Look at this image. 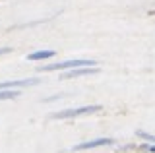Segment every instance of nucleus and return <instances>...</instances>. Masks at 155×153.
<instances>
[{"instance_id": "obj_8", "label": "nucleus", "mask_w": 155, "mask_h": 153, "mask_svg": "<svg viewBox=\"0 0 155 153\" xmlns=\"http://www.w3.org/2000/svg\"><path fill=\"white\" fill-rule=\"evenodd\" d=\"M138 136H140V138H143V140H149V142H155V136H151V134H145V132H142V130H140V132H138Z\"/></svg>"}, {"instance_id": "obj_1", "label": "nucleus", "mask_w": 155, "mask_h": 153, "mask_svg": "<svg viewBox=\"0 0 155 153\" xmlns=\"http://www.w3.org/2000/svg\"><path fill=\"white\" fill-rule=\"evenodd\" d=\"M95 60H87V58H72V60H64L58 64H48L43 66L41 72H54V70H68V68H80V66H95Z\"/></svg>"}, {"instance_id": "obj_6", "label": "nucleus", "mask_w": 155, "mask_h": 153, "mask_svg": "<svg viewBox=\"0 0 155 153\" xmlns=\"http://www.w3.org/2000/svg\"><path fill=\"white\" fill-rule=\"evenodd\" d=\"M51 56H54V50H39V52H31L27 58H29V60H43V58H51Z\"/></svg>"}, {"instance_id": "obj_10", "label": "nucleus", "mask_w": 155, "mask_h": 153, "mask_svg": "<svg viewBox=\"0 0 155 153\" xmlns=\"http://www.w3.org/2000/svg\"><path fill=\"white\" fill-rule=\"evenodd\" d=\"M145 149H149V151H155V145H147Z\"/></svg>"}, {"instance_id": "obj_7", "label": "nucleus", "mask_w": 155, "mask_h": 153, "mask_svg": "<svg viewBox=\"0 0 155 153\" xmlns=\"http://www.w3.org/2000/svg\"><path fill=\"white\" fill-rule=\"evenodd\" d=\"M14 97H18V91H12V89H0V101L14 99Z\"/></svg>"}, {"instance_id": "obj_2", "label": "nucleus", "mask_w": 155, "mask_h": 153, "mask_svg": "<svg viewBox=\"0 0 155 153\" xmlns=\"http://www.w3.org/2000/svg\"><path fill=\"white\" fill-rule=\"evenodd\" d=\"M101 105H85V107H78V109H66V111L54 112L52 118H74V116H81V114H89V112H99Z\"/></svg>"}, {"instance_id": "obj_3", "label": "nucleus", "mask_w": 155, "mask_h": 153, "mask_svg": "<svg viewBox=\"0 0 155 153\" xmlns=\"http://www.w3.org/2000/svg\"><path fill=\"white\" fill-rule=\"evenodd\" d=\"M113 140L110 138H99V140H91L85 143H80V145H74L72 149L74 151H84V149H91V147H99V145H110Z\"/></svg>"}, {"instance_id": "obj_9", "label": "nucleus", "mask_w": 155, "mask_h": 153, "mask_svg": "<svg viewBox=\"0 0 155 153\" xmlns=\"http://www.w3.org/2000/svg\"><path fill=\"white\" fill-rule=\"evenodd\" d=\"M6 52H10V49H0V54H6Z\"/></svg>"}, {"instance_id": "obj_5", "label": "nucleus", "mask_w": 155, "mask_h": 153, "mask_svg": "<svg viewBox=\"0 0 155 153\" xmlns=\"http://www.w3.org/2000/svg\"><path fill=\"white\" fill-rule=\"evenodd\" d=\"M37 80H18V82H4L0 83V89H12V87H19V85H35Z\"/></svg>"}, {"instance_id": "obj_4", "label": "nucleus", "mask_w": 155, "mask_h": 153, "mask_svg": "<svg viewBox=\"0 0 155 153\" xmlns=\"http://www.w3.org/2000/svg\"><path fill=\"white\" fill-rule=\"evenodd\" d=\"M97 68H91V66H85V68H76V70H70L64 74V80H70V78H81V76H91V74H97Z\"/></svg>"}]
</instances>
